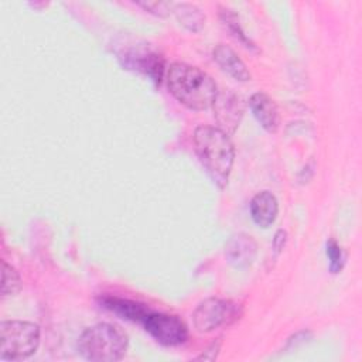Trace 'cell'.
I'll return each mask as SVG.
<instances>
[{
	"mask_svg": "<svg viewBox=\"0 0 362 362\" xmlns=\"http://www.w3.org/2000/svg\"><path fill=\"white\" fill-rule=\"evenodd\" d=\"M139 6L144 7L146 10H150L154 14L165 16L171 11L173 3H167V1H140Z\"/></svg>",
	"mask_w": 362,
	"mask_h": 362,
	"instance_id": "18",
	"label": "cell"
},
{
	"mask_svg": "<svg viewBox=\"0 0 362 362\" xmlns=\"http://www.w3.org/2000/svg\"><path fill=\"white\" fill-rule=\"evenodd\" d=\"M129 348V335L116 324L99 322L86 328L78 341L81 355L93 362H116Z\"/></svg>",
	"mask_w": 362,
	"mask_h": 362,
	"instance_id": "3",
	"label": "cell"
},
{
	"mask_svg": "<svg viewBox=\"0 0 362 362\" xmlns=\"http://www.w3.org/2000/svg\"><path fill=\"white\" fill-rule=\"evenodd\" d=\"M194 144L206 173L223 189L228 185L235 158V147L229 134L219 127L198 126L194 132Z\"/></svg>",
	"mask_w": 362,
	"mask_h": 362,
	"instance_id": "2",
	"label": "cell"
},
{
	"mask_svg": "<svg viewBox=\"0 0 362 362\" xmlns=\"http://www.w3.org/2000/svg\"><path fill=\"white\" fill-rule=\"evenodd\" d=\"M41 329L30 321H1L0 322V359L23 361L34 355L38 349Z\"/></svg>",
	"mask_w": 362,
	"mask_h": 362,
	"instance_id": "4",
	"label": "cell"
},
{
	"mask_svg": "<svg viewBox=\"0 0 362 362\" xmlns=\"http://www.w3.org/2000/svg\"><path fill=\"white\" fill-rule=\"evenodd\" d=\"M221 338H219V341H216V342H214L212 345H211V348L208 349V351H205V352H202L197 359H199V361H215L216 359V356H218V354H219V348H221Z\"/></svg>",
	"mask_w": 362,
	"mask_h": 362,
	"instance_id": "19",
	"label": "cell"
},
{
	"mask_svg": "<svg viewBox=\"0 0 362 362\" xmlns=\"http://www.w3.org/2000/svg\"><path fill=\"white\" fill-rule=\"evenodd\" d=\"M279 202L270 191L257 192L250 201V215L260 228H269L277 218Z\"/></svg>",
	"mask_w": 362,
	"mask_h": 362,
	"instance_id": "11",
	"label": "cell"
},
{
	"mask_svg": "<svg viewBox=\"0 0 362 362\" xmlns=\"http://www.w3.org/2000/svg\"><path fill=\"white\" fill-rule=\"evenodd\" d=\"M141 324L144 329L161 345L177 346L188 339V327L177 315L150 311Z\"/></svg>",
	"mask_w": 362,
	"mask_h": 362,
	"instance_id": "6",
	"label": "cell"
},
{
	"mask_svg": "<svg viewBox=\"0 0 362 362\" xmlns=\"http://www.w3.org/2000/svg\"><path fill=\"white\" fill-rule=\"evenodd\" d=\"M242 315V307L232 300L211 297L198 304L192 313L194 327L199 332H211L219 327H228Z\"/></svg>",
	"mask_w": 362,
	"mask_h": 362,
	"instance_id": "5",
	"label": "cell"
},
{
	"mask_svg": "<svg viewBox=\"0 0 362 362\" xmlns=\"http://www.w3.org/2000/svg\"><path fill=\"white\" fill-rule=\"evenodd\" d=\"M21 288V279L17 270L7 262H1V296H14Z\"/></svg>",
	"mask_w": 362,
	"mask_h": 362,
	"instance_id": "16",
	"label": "cell"
},
{
	"mask_svg": "<svg viewBox=\"0 0 362 362\" xmlns=\"http://www.w3.org/2000/svg\"><path fill=\"white\" fill-rule=\"evenodd\" d=\"M212 57L215 62L219 65V68L233 79L239 82H246L250 79V72L247 66L236 54V51L229 45L218 44L212 51Z\"/></svg>",
	"mask_w": 362,
	"mask_h": 362,
	"instance_id": "10",
	"label": "cell"
},
{
	"mask_svg": "<svg viewBox=\"0 0 362 362\" xmlns=\"http://www.w3.org/2000/svg\"><path fill=\"white\" fill-rule=\"evenodd\" d=\"M170 93L191 110L211 107L218 95L215 81L202 69L185 62H173L165 72Z\"/></svg>",
	"mask_w": 362,
	"mask_h": 362,
	"instance_id": "1",
	"label": "cell"
},
{
	"mask_svg": "<svg viewBox=\"0 0 362 362\" xmlns=\"http://www.w3.org/2000/svg\"><path fill=\"white\" fill-rule=\"evenodd\" d=\"M212 107L219 129L226 134H233L245 112L242 99L232 90H218Z\"/></svg>",
	"mask_w": 362,
	"mask_h": 362,
	"instance_id": "7",
	"label": "cell"
},
{
	"mask_svg": "<svg viewBox=\"0 0 362 362\" xmlns=\"http://www.w3.org/2000/svg\"><path fill=\"white\" fill-rule=\"evenodd\" d=\"M256 240L247 233L233 235L225 246L226 260L236 269H246L250 266L256 257Z\"/></svg>",
	"mask_w": 362,
	"mask_h": 362,
	"instance_id": "8",
	"label": "cell"
},
{
	"mask_svg": "<svg viewBox=\"0 0 362 362\" xmlns=\"http://www.w3.org/2000/svg\"><path fill=\"white\" fill-rule=\"evenodd\" d=\"M99 303L102 304V307L115 313L116 315H120L124 320L137 321V322H143L146 315L151 311L144 304H140V303H136V301H132L127 298L112 297V296L100 297Z\"/></svg>",
	"mask_w": 362,
	"mask_h": 362,
	"instance_id": "12",
	"label": "cell"
},
{
	"mask_svg": "<svg viewBox=\"0 0 362 362\" xmlns=\"http://www.w3.org/2000/svg\"><path fill=\"white\" fill-rule=\"evenodd\" d=\"M327 256L329 260V270L331 273H339L345 263V253L342 247L332 239L327 242Z\"/></svg>",
	"mask_w": 362,
	"mask_h": 362,
	"instance_id": "17",
	"label": "cell"
},
{
	"mask_svg": "<svg viewBox=\"0 0 362 362\" xmlns=\"http://www.w3.org/2000/svg\"><path fill=\"white\" fill-rule=\"evenodd\" d=\"M286 242H287V232L283 230V229H279V230L276 232L274 238H273V249H274V253H276V255L283 250Z\"/></svg>",
	"mask_w": 362,
	"mask_h": 362,
	"instance_id": "20",
	"label": "cell"
},
{
	"mask_svg": "<svg viewBox=\"0 0 362 362\" xmlns=\"http://www.w3.org/2000/svg\"><path fill=\"white\" fill-rule=\"evenodd\" d=\"M130 62L127 65L143 71L146 75H148L154 82L160 83L164 75V59L153 52L136 55V57H129Z\"/></svg>",
	"mask_w": 362,
	"mask_h": 362,
	"instance_id": "13",
	"label": "cell"
},
{
	"mask_svg": "<svg viewBox=\"0 0 362 362\" xmlns=\"http://www.w3.org/2000/svg\"><path fill=\"white\" fill-rule=\"evenodd\" d=\"M221 20H222V24L225 25V28H228V31L232 34V37L236 41H239L243 47H246L249 49H256L255 42H252L250 38H247V35L245 34V31L242 30V27L239 24L238 16L232 10L221 8Z\"/></svg>",
	"mask_w": 362,
	"mask_h": 362,
	"instance_id": "15",
	"label": "cell"
},
{
	"mask_svg": "<svg viewBox=\"0 0 362 362\" xmlns=\"http://www.w3.org/2000/svg\"><path fill=\"white\" fill-rule=\"evenodd\" d=\"M171 11L177 20L189 31H199L205 24V16L201 10L189 3H173Z\"/></svg>",
	"mask_w": 362,
	"mask_h": 362,
	"instance_id": "14",
	"label": "cell"
},
{
	"mask_svg": "<svg viewBox=\"0 0 362 362\" xmlns=\"http://www.w3.org/2000/svg\"><path fill=\"white\" fill-rule=\"evenodd\" d=\"M249 107L260 123V126L269 132L276 133L280 126V113L276 102L264 92H256L249 99Z\"/></svg>",
	"mask_w": 362,
	"mask_h": 362,
	"instance_id": "9",
	"label": "cell"
}]
</instances>
